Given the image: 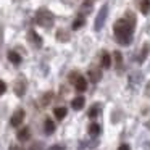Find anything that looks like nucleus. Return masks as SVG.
Returning <instances> with one entry per match:
<instances>
[{"label":"nucleus","instance_id":"1","mask_svg":"<svg viewBox=\"0 0 150 150\" xmlns=\"http://www.w3.org/2000/svg\"><path fill=\"white\" fill-rule=\"evenodd\" d=\"M115 36H116L118 44L121 45H129L131 39H132V33H134V18L132 15H127V18L118 20L113 26Z\"/></svg>","mask_w":150,"mask_h":150},{"label":"nucleus","instance_id":"2","mask_svg":"<svg viewBox=\"0 0 150 150\" xmlns=\"http://www.w3.org/2000/svg\"><path fill=\"white\" fill-rule=\"evenodd\" d=\"M36 20H37V23H39L40 26L50 28V26L53 24V15L50 13V11H47V10H39Z\"/></svg>","mask_w":150,"mask_h":150},{"label":"nucleus","instance_id":"3","mask_svg":"<svg viewBox=\"0 0 150 150\" xmlns=\"http://www.w3.org/2000/svg\"><path fill=\"white\" fill-rule=\"evenodd\" d=\"M24 110L23 108H20V110H16L13 113V116H11V126H15V127H18V126H21V123H23V120H24Z\"/></svg>","mask_w":150,"mask_h":150},{"label":"nucleus","instance_id":"4","mask_svg":"<svg viewBox=\"0 0 150 150\" xmlns=\"http://www.w3.org/2000/svg\"><path fill=\"white\" fill-rule=\"evenodd\" d=\"M107 10H108V7L105 5V7L100 10V13H98L97 20H95V29L97 31L103 28V23H105V20H107Z\"/></svg>","mask_w":150,"mask_h":150},{"label":"nucleus","instance_id":"5","mask_svg":"<svg viewBox=\"0 0 150 150\" xmlns=\"http://www.w3.org/2000/svg\"><path fill=\"white\" fill-rule=\"evenodd\" d=\"M74 87L78 92H84L86 89H87V81H86V78H82V76L76 78L74 79Z\"/></svg>","mask_w":150,"mask_h":150},{"label":"nucleus","instance_id":"6","mask_svg":"<svg viewBox=\"0 0 150 150\" xmlns=\"http://www.w3.org/2000/svg\"><path fill=\"white\" fill-rule=\"evenodd\" d=\"M84 103H86V98L84 97H76L74 100L71 102V107L74 108V110H81V108L84 107Z\"/></svg>","mask_w":150,"mask_h":150},{"label":"nucleus","instance_id":"7","mask_svg":"<svg viewBox=\"0 0 150 150\" xmlns=\"http://www.w3.org/2000/svg\"><path fill=\"white\" fill-rule=\"evenodd\" d=\"M44 129H45L47 134H53V132H55V123H53L52 120H49V118H47L45 123H44Z\"/></svg>","mask_w":150,"mask_h":150},{"label":"nucleus","instance_id":"8","mask_svg":"<svg viewBox=\"0 0 150 150\" xmlns=\"http://www.w3.org/2000/svg\"><path fill=\"white\" fill-rule=\"evenodd\" d=\"M102 66H103V68H110L111 66V57L108 52H105L103 55H102Z\"/></svg>","mask_w":150,"mask_h":150},{"label":"nucleus","instance_id":"9","mask_svg":"<svg viewBox=\"0 0 150 150\" xmlns=\"http://www.w3.org/2000/svg\"><path fill=\"white\" fill-rule=\"evenodd\" d=\"M8 60H10L13 65H20L21 63V57L16 52H8Z\"/></svg>","mask_w":150,"mask_h":150},{"label":"nucleus","instance_id":"10","mask_svg":"<svg viewBox=\"0 0 150 150\" xmlns=\"http://www.w3.org/2000/svg\"><path fill=\"white\" fill-rule=\"evenodd\" d=\"M53 115L57 116V120H63V118L66 116V108L65 107H58L53 110Z\"/></svg>","mask_w":150,"mask_h":150},{"label":"nucleus","instance_id":"11","mask_svg":"<svg viewBox=\"0 0 150 150\" xmlns=\"http://www.w3.org/2000/svg\"><path fill=\"white\" fill-rule=\"evenodd\" d=\"M18 139L20 140H28L29 139V127H23V129L18 132Z\"/></svg>","mask_w":150,"mask_h":150},{"label":"nucleus","instance_id":"12","mask_svg":"<svg viewBox=\"0 0 150 150\" xmlns=\"http://www.w3.org/2000/svg\"><path fill=\"white\" fill-rule=\"evenodd\" d=\"M89 76H91V79H92L94 82H97V81H100L102 73L98 71V69H91V71H89Z\"/></svg>","mask_w":150,"mask_h":150},{"label":"nucleus","instance_id":"13","mask_svg":"<svg viewBox=\"0 0 150 150\" xmlns=\"http://www.w3.org/2000/svg\"><path fill=\"white\" fill-rule=\"evenodd\" d=\"M140 11H142L144 15H147L150 11V0H142L140 2Z\"/></svg>","mask_w":150,"mask_h":150},{"label":"nucleus","instance_id":"14","mask_svg":"<svg viewBox=\"0 0 150 150\" xmlns=\"http://www.w3.org/2000/svg\"><path fill=\"white\" fill-rule=\"evenodd\" d=\"M89 134H91V136H98V134H100V126H98L97 123L91 124V127H89Z\"/></svg>","mask_w":150,"mask_h":150},{"label":"nucleus","instance_id":"15","mask_svg":"<svg viewBox=\"0 0 150 150\" xmlns=\"http://www.w3.org/2000/svg\"><path fill=\"white\" fill-rule=\"evenodd\" d=\"M113 57H115V60H116V69H118V71H121V66H123V58H121V53L120 52H115Z\"/></svg>","mask_w":150,"mask_h":150},{"label":"nucleus","instance_id":"16","mask_svg":"<svg viewBox=\"0 0 150 150\" xmlns=\"http://www.w3.org/2000/svg\"><path fill=\"white\" fill-rule=\"evenodd\" d=\"M29 36H31V40H33V42L36 44L37 47H40V45H42V40H40V37L37 36V34L34 33V31H31V33H29Z\"/></svg>","mask_w":150,"mask_h":150},{"label":"nucleus","instance_id":"17","mask_svg":"<svg viewBox=\"0 0 150 150\" xmlns=\"http://www.w3.org/2000/svg\"><path fill=\"white\" fill-rule=\"evenodd\" d=\"M149 50H150V45H149V44H144V49H142V55H140L139 62H144V60H145V57H147V53H149Z\"/></svg>","mask_w":150,"mask_h":150},{"label":"nucleus","instance_id":"18","mask_svg":"<svg viewBox=\"0 0 150 150\" xmlns=\"http://www.w3.org/2000/svg\"><path fill=\"white\" fill-rule=\"evenodd\" d=\"M82 24H84V20H82V18H79V20H76L74 23H73V29H79Z\"/></svg>","mask_w":150,"mask_h":150},{"label":"nucleus","instance_id":"19","mask_svg":"<svg viewBox=\"0 0 150 150\" xmlns=\"http://www.w3.org/2000/svg\"><path fill=\"white\" fill-rule=\"evenodd\" d=\"M97 110H98V107H97V105H94V107L91 108V111H89V116H91V118H95V115H97Z\"/></svg>","mask_w":150,"mask_h":150},{"label":"nucleus","instance_id":"20","mask_svg":"<svg viewBox=\"0 0 150 150\" xmlns=\"http://www.w3.org/2000/svg\"><path fill=\"white\" fill-rule=\"evenodd\" d=\"M5 91H7V84H5L4 81H0V95L4 94Z\"/></svg>","mask_w":150,"mask_h":150},{"label":"nucleus","instance_id":"21","mask_svg":"<svg viewBox=\"0 0 150 150\" xmlns=\"http://www.w3.org/2000/svg\"><path fill=\"white\" fill-rule=\"evenodd\" d=\"M49 150H65V147L63 145H53V147H50Z\"/></svg>","mask_w":150,"mask_h":150},{"label":"nucleus","instance_id":"22","mask_svg":"<svg viewBox=\"0 0 150 150\" xmlns=\"http://www.w3.org/2000/svg\"><path fill=\"white\" fill-rule=\"evenodd\" d=\"M118 150H131V149H129L127 144H123V145H120V149H118Z\"/></svg>","mask_w":150,"mask_h":150},{"label":"nucleus","instance_id":"23","mask_svg":"<svg viewBox=\"0 0 150 150\" xmlns=\"http://www.w3.org/2000/svg\"><path fill=\"white\" fill-rule=\"evenodd\" d=\"M29 150H40V145H39V144H36V145H34V147H31Z\"/></svg>","mask_w":150,"mask_h":150}]
</instances>
